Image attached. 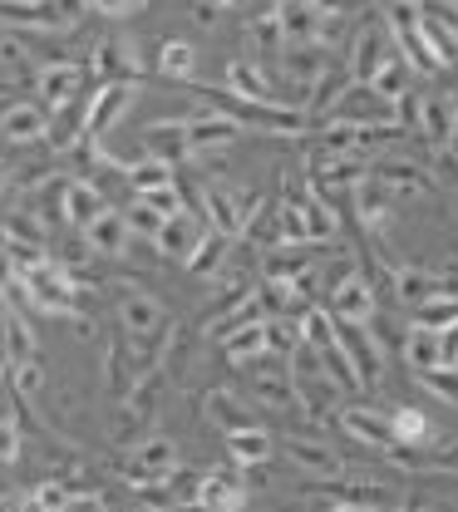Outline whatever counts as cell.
Instances as JSON below:
<instances>
[{
  "instance_id": "obj_1",
  "label": "cell",
  "mask_w": 458,
  "mask_h": 512,
  "mask_svg": "<svg viewBox=\"0 0 458 512\" xmlns=\"http://www.w3.org/2000/svg\"><path fill=\"white\" fill-rule=\"evenodd\" d=\"M20 291H25L30 306H40V311H50V316H74V296H79V291H74L65 266L50 261V256L20 271Z\"/></svg>"
},
{
  "instance_id": "obj_2",
  "label": "cell",
  "mask_w": 458,
  "mask_h": 512,
  "mask_svg": "<svg viewBox=\"0 0 458 512\" xmlns=\"http://www.w3.org/2000/svg\"><path fill=\"white\" fill-rule=\"evenodd\" d=\"M89 0H0V15L20 30H74Z\"/></svg>"
},
{
  "instance_id": "obj_3",
  "label": "cell",
  "mask_w": 458,
  "mask_h": 512,
  "mask_svg": "<svg viewBox=\"0 0 458 512\" xmlns=\"http://www.w3.org/2000/svg\"><path fill=\"white\" fill-rule=\"evenodd\" d=\"M326 311L335 320H360V325H370V320H375V291H370V281H365L350 261H345V266L335 271V281H330Z\"/></svg>"
},
{
  "instance_id": "obj_4",
  "label": "cell",
  "mask_w": 458,
  "mask_h": 512,
  "mask_svg": "<svg viewBox=\"0 0 458 512\" xmlns=\"http://www.w3.org/2000/svg\"><path fill=\"white\" fill-rule=\"evenodd\" d=\"M133 99H138V84H133V79H109V84H99L94 99H89V114H84V138L99 143V138L133 109Z\"/></svg>"
},
{
  "instance_id": "obj_5",
  "label": "cell",
  "mask_w": 458,
  "mask_h": 512,
  "mask_svg": "<svg viewBox=\"0 0 458 512\" xmlns=\"http://www.w3.org/2000/svg\"><path fill=\"white\" fill-rule=\"evenodd\" d=\"M335 335H340V345H345V355H350L360 384H380V375H385V350H380V340L370 335V325H360V320H335Z\"/></svg>"
},
{
  "instance_id": "obj_6",
  "label": "cell",
  "mask_w": 458,
  "mask_h": 512,
  "mask_svg": "<svg viewBox=\"0 0 458 512\" xmlns=\"http://www.w3.org/2000/svg\"><path fill=\"white\" fill-rule=\"evenodd\" d=\"M202 217L212 222V232L237 237V232H247V227H252V197H237L232 188L207 183V188H202Z\"/></svg>"
},
{
  "instance_id": "obj_7",
  "label": "cell",
  "mask_w": 458,
  "mask_h": 512,
  "mask_svg": "<svg viewBox=\"0 0 458 512\" xmlns=\"http://www.w3.org/2000/svg\"><path fill=\"white\" fill-rule=\"evenodd\" d=\"M390 25H365L360 35H355V45H350V79L355 84H375L380 79V69L394 60L390 55Z\"/></svg>"
},
{
  "instance_id": "obj_8",
  "label": "cell",
  "mask_w": 458,
  "mask_h": 512,
  "mask_svg": "<svg viewBox=\"0 0 458 512\" xmlns=\"http://www.w3.org/2000/svg\"><path fill=\"white\" fill-rule=\"evenodd\" d=\"M394 119V104H385L370 84H355L335 109H330V124L335 128H365V124H390ZM399 124V119H394Z\"/></svg>"
},
{
  "instance_id": "obj_9",
  "label": "cell",
  "mask_w": 458,
  "mask_h": 512,
  "mask_svg": "<svg viewBox=\"0 0 458 512\" xmlns=\"http://www.w3.org/2000/svg\"><path fill=\"white\" fill-rule=\"evenodd\" d=\"M35 89H40L45 109L60 114V109H69V104L79 99V89H84V69L69 64V60H45L40 64V74H35Z\"/></svg>"
},
{
  "instance_id": "obj_10",
  "label": "cell",
  "mask_w": 458,
  "mask_h": 512,
  "mask_svg": "<svg viewBox=\"0 0 458 512\" xmlns=\"http://www.w3.org/2000/svg\"><path fill=\"white\" fill-rule=\"evenodd\" d=\"M133 483H163V478H178V444L173 439H143L133 448L129 463Z\"/></svg>"
},
{
  "instance_id": "obj_11",
  "label": "cell",
  "mask_w": 458,
  "mask_h": 512,
  "mask_svg": "<svg viewBox=\"0 0 458 512\" xmlns=\"http://www.w3.org/2000/svg\"><path fill=\"white\" fill-rule=\"evenodd\" d=\"M138 45H133L129 35H109V40H99L94 45V79L99 84H109V79H138Z\"/></svg>"
},
{
  "instance_id": "obj_12",
  "label": "cell",
  "mask_w": 458,
  "mask_h": 512,
  "mask_svg": "<svg viewBox=\"0 0 458 512\" xmlns=\"http://www.w3.org/2000/svg\"><path fill=\"white\" fill-rule=\"evenodd\" d=\"M247 128L237 124L232 114H222V109H207V114H193L188 119V148L193 153H212V148H227V143H237Z\"/></svg>"
},
{
  "instance_id": "obj_13",
  "label": "cell",
  "mask_w": 458,
  "mask_h": 512,
  "mask_svg": "<svg viewBox=\"0 0 458 512\" xmlns=\"http://www.w3.org/2000/svg\"><path fill=\"white\" fill-rule=\"evenodd\" d=\"M207 237V227H202V212H178V217H168L163 227H158V237H153V247L163 256H173V261H188L197 252V242Z\"/></svg>"
},
{
  "instance_id": "obj_14",
  "label": "cell",
  "mask_w": 458,
  "mask_h": 512,
  "mask_svg": "<svg viewBox=\"0 0 458 512\" xmlns=\"http://www.w3.org/2000/svg\"><path fill=\"white\" fill-rule=\"evenodd\" d=\"M276 15H281L286 45H316L321 40V20H326V5L321 0H281Z\"/></svg>"
},
{
  "instance_id": "obj_15",
  "label": "cell",
  "mask_w": 458,
  "mask_h": 512,
  "mask_svg": "<svg viewBox=\"0 0 458 512\" xmlns=\"http://www.w3.org/2000/svg\"><path fill=\"white\" fill-rule=\"evenodd\" d=\"M454 124H458V104L449 94H424L419 104H414V128L429 138V143H449L454 138Z\"/></svg>"
},
{
  "instance_id": "obj_16",
  "label": "cell",
  "mask_w": 458,
  "mask_h": 512,
  "mask_svg": "<svg viewBox=\"0 0 458 512\" xmlns=\"http://www.w3.org/2000/svg\"><path fill=\"white\" fill-rule=\"evenodd\" d=\"M119 320H124V330H129L133 340H153L168 316H163V306L148 296V291H124V301H119Z\"/></svg>"
},
{
  "instance_id": "obj_17",
  "label": "cell",
  "mask_w": 458,
  "mask_h": 512,
  "mask_svg": "<svg viewBox=\"0 0 458 512\" xmlns=\"http://www.w3.org/2000/svg\"><path fill=\"white\" fill-rule=\"evenodd\" d=\"M50 133V109L45 104H10L0 114V138L5 143H40Z\"/></svg>"
},
{
  "instance_id": "obj_18",
  "label": "cell",
  "mask_w": 458,
  "mask_h": 512,
  "mask_svg": "<svg viewBox=\"0 0 458 512\" xmlns=\"http://www.w3.org/2000/svg\"><path fill=\"white\" fill-rule=\"evenodd\" d=\"M129 237H133L129 217H124V212H109V207L84 227V242H89V252L94 256H124L129 252Z\"/></svg>"
},
{
  "instance_id": "obj_19",
  "label": "cell",
  "mask_w": 458,
  "mask_h": 512,
  "mask_svg": "<svg viewBox=\"0 0 458 512\" xmlns=\"http://www.w3.org/2000/svg\"><path fill=\"white\" fill-rule=\"evenodd\" d=\"M193 503L202 512H242L247 508V488H242L237 478H227V473H207V478L197 483Z\"/></svg>"
},
{
  "instance_id": "obj_20",
  "label": "cell",
  "mask_w": 458,
  "mask_h": 512,
  "mask_svg": "<svg viewBox=\"0 0 458 512\" xmlns=\"http://www.w3.org/2000/svg\"><path fill=\"white\" fill-rule=\"evenodd\" d=\"M143 143H148V158H158V163H178V158H188L193 148H188V119H163V124H153L143 133Z\"/></svg>"
},
{
  "instance_id": "obj_21",
  "label": "cell",
  "mask_w": 458,
  "mask_h": 512,
  "mask_svg": "<svg viewBox=\"0 0 458 512\" xmlns=\"http://www.w3.org/2000/svg\"><path fill=\"white\" fill-rule=\"evenodd\" d=\"M404 360H409V370H414V375L449 365V360H444V330L414 325V330H409V340H404Z\"/></svg>"
},
{
  "instance_id": "obj_22",
  "label": "cell",
  "mask_w": 458,
  "mask_h": 512,
  "mask_svg": "<svg viewBox=\"0 0 458 512\" xmlns=\"http://www.w3.org/2000/svg\"><path fill=\"white\" fill-rule=\"evenodd\" d=\"M227 94L252 99V104H286V99H276V89L266 84V74L252 60H232L227 64Z\"/></svg>"
},
{
  "instance_id": "obj_23",
  "label": "cell",
  "mask_w": 458,
  "mask_h": 512,
  "mask_svg": "<svg viewBox=\"0 0 458 512\" xmlns=\"http://www.w3.org/2000/svg\"><path fill=\"white\" fill-rule=\"evenodd\" d=\"M99 212H104V197H99L94 183H65V188H60V217H65L69 227L84 232Z\"/></svg>"
},
{
  "instance_id": "obj_24",
  "label": "cell",
  "mask_w": 458,
  "mask_h": 512,
  "mask_svg": "<svg viewBox=\"0 0 458 512\" xmlns=\"http://www.w3.org/2000/svg\"><path fill=\"white\" fill-rule=\"evenodd\" d=\"M202 414H207V424H217L222 434L257 424V419L247 414V404H242L237 394H227V389H207V394H202Z\"/></svg>"
},
{
  "instance_id": "obj_25",
  "label": "cell",
  "mask_w": 458,
  "mask_h": 512,
  "mask_svg": "<svg viewBox=\"0 0 458 512\" xmlns=\"http://www.w3.org/2000/svg\"><path fill=\"white\" fill-rule=\"evenodd\" d=\"M355 212H360V222L370 227V232H385L390 227V188L380 183V178H365V183H355Z\"/></svg>"
},
{
  "instance_id": "obj_26",
  "label": "cell",
  "mask_w": 458,
  "mask_h": 512,
  "mask_svg": "<svg viewBox=\"0 0 458 512\" xmlns=\"http://www.w3.org/2000/svg\"><path fill=\"white\" fill-rule=\"evenodd\" d=\"M227 439V453H232V463H242V468H257L271 458V434H266L262 424H247V429H232V434H222Z\"/></svg>"
},
{
  "instance_id": "obj_27",
  "label": "cell",
  "mask_w": 458,
  "mask_h": 512,
  "mask_svg": "<svg viewBox=\"0 0 458 512\" xmlns=\"http://www.w3.org/2000/svg\"><path fill=\"white\" fill-rule=\"evenodd\" d=\"M340 424H345V434H350V439H360V444H370V448H385V453L394 458L390 419H375L370 409H345V414H340Z\"/></svg>"
},
{
  "instance_id": "obj_28",
  "label": "cell",
  "mask_w": 458,
  "mask_h": 512,
  "mask_svg": "<svg viewBox=\"0 0 458 512\" xmlns=\"http://www.w3.org/2000/svg\"><path fill=\"white\" fill-rule=\"evenodd\" d=\"M286 453H291V463H296L301 473H311V478H340V458H335L326 444L291 439V444H286Z\"/></svg>"
},
{
  "instance_id": "obj_29",
  "label": "cell",
  "mask_w": 458,
  "mask_h": 512,
  "mask_svg": "<svg viewBox=\"0 0 458 512\" xmlns=\"http://www.w3.org/2000/svg\"><path fill=\"white\" fill-rule=\"evenodd\" d=\"M266 350H271V345H266V320H257V325H247V330H237V335L222 340L227 365H252V360L266 355Z\"/></svg>"
},
{
  "instance_id": "obj_30",
  "label": "cell",
  "mask_w": 458,
  "mask_h": 512,
  "mask_svg": "<svg viewBox=\"0 0 458 512\" xmlns=\"http://www.w3.org/2000/svg\"><path fill=\"white\" fill-rule=\"evenodd\" d=\"M252 394L262 399L266 409H296V404H301L296 375H257V380H252Z\"/></svg>"
},
{
  "instance_id": "obj_31",
  "label": "cell",
  "mask_w": 458,
  "mask_h": 512,
  "mask_svg": "<svg viewBox=\"0 0 458 512\" xmlns=\"http://www.w3.org/2000/svg\"><path fill=\"white\" fill-rule=\"evenodd\" d=\"M429 434H434V429H429V419H424L419 409H409V404L390 409V439H394V448H419Z\"/></svg>"
},
{
  "instance_id": "obj_32",
  "label": "cell",
  "mask_w": 458,
  "mask_h": 512,
  "mask_svg": "<svg viewBox=\"0 0 458 512\" xmlns=\"http://www.w3.org/2000/svg\"><path fill=\"white\" fill-rule=\"evenodd\" d=\"M158 74L163 79H178V84H188L197 74V50L188 40H168L163 50H158Z\"/></svg>"
},
{
  "instance_id": "obj_33",
  "label": "cell",
  "mask_w": 458,
  "mask_h": 512,
  "mask_svg": "<svg viewBox=\"0 0 458 512\" xmlns=\"http://www.w3.org/2000/svg\"><path fill=\"white\" fill-rule=\"evenodd\" d=\"M227 247H232V237H222V232H212V227H207V237L197 242V252L188 256L183 266H188V271H197V276H212V271H222Z\"/></svg>"
},
{
  "instance_id": "obj_34",
  "label": "cell",
  "mask_w": 458,
  "mask_h": 512,
  "mask_svg": "<svg viewBox=\"0 0 458 512\" xmlns=\"http://www.w3.org/2000/svg\"><path fill=\"white\" fill-rule=\"evenodd\" d=\"M419 320L414 325H429V330H454L458 325V291H439V296H429L424 306H414Z\"/></svg>"
},
{
  "instance_id": "obj_35",
  "label": "cell",
  "mask_w": 458,
  "mask_h": 512,
  "mask_svg": "<svg viewBox=\"0 0 458 512\" xmlns=\"http://www.w3.org/2000/svg\"><path fill=\"white\" fill-rule=\"evenodd\" d=\"M5 360H10V365L35 360V330L25 325V316H15V311L5 320Z\"/></svg>"
},
{
  "instance_id": "obj_36",
  "label": "cell",
  "mask_w": 458,
  "mask_h": 512,
  "mask_svg": "<svg viewBox=\"0 0 458 512\" xmlns=\"http://www.w3.org/2000/svg\"><path fill=\"white\" fill-rule=\"evenodd\" d=\"M0 232H5V247H35V252H45V227L35 217H25V212L5 217Z\"/></svg>"
},
{
  "instance_id": "obj_37",
  "label": "cell",
  "mask_w": 458,
  "mask_h": 512,
  "mask_svg": "<svg viewBox=\"0 0 458 512\" xmlns=\"http://www.w3.org/2000/svg\"><path fill=\"white\" fill-rule=\"evenodd\" d=\"M370 89H375V94H380L385 104H399V99H409V64L394 55V60L380 69V79H375Z\"/></svg>"
},
{
  "instance_id": "obj_38",
  "label": "cell",
  "mask_w": 458,
  "mask_h": 512,
  "mask_svg": "<svg viewBox=\"0 0 458 512\" xmlns=\"http://www.w3.org/2000/svg\"><path fill=\"white\" fill-rule=\"evenodd\" d=\"M69 493L65 483H40V488H30L25 498H20V512H65L69 508Z\"/></svg>"
},
{
  "instance_id": "obj_39",
  "label": "cell",
  "mask_w": 458,
  "mask_h": 512,
  "mask_svg": "<svg viewBox=\"0 0 458 512\" xmlns=\"http://www.w3.org/2000/svg\"><path fill=\"white\" fill-rule=\"evenodd\" d=\"M133 183V192H148V188H163V183H173V168L168 163H158V158H143V163H129V173H124Z\"/></svg>"
},
{
  "instance_id": "obj_40",
  "label": "cell",
  "mask_w": 458,
  "mask_h": 512,
  "mask_svg": "<svg viewBox=\"0 0 458 512\" xmlns=\"http://www.w3.org/2000/svg\"><path fill=\"white\" fill-rule=\"evenodd\" d=\"M168 483H173V478H163V483H133V488H138L133 498H138L148 512H173L183 503V493H168Z\"/></svg>"
},
{
  "instance_id": "obj_41",
  "label": "cell",
  "mask_w": 458,
  "mask_h": 512,
  "mask_svg": "<svg viewBox=\"0 0 458 512\" xmlns=\"http://www.w3.org/2000/svg\"><path fill=\"white\" fill-rule=\"evenodd\" d=\"M138 202H148L158 217H178V212H188V207H183V192H178V183H163V188L138 192Z\"/></svg>"
},
{
  "instance_id": "obj_42",
  "label": "cell",
  "mask_w": 458,
  "mask_h": 512,
  "mask_svg": "<svg viewBox=\"0 0 458 512\" xmlns=\"http://www.w3.org/2000/svg\"><path fill=\"white\" fill-rule=\"evenodd\" d=\"M124 217H129V232H133V237H148V242H153V237H158V227L168 222V217H158L148 202H133Z\"/></svg>"
},
{
  "instance_id": "obj_43",
  "label": "cell",
  "mask_w": 458,
  "mask_h": 512,
  "mask_svg": "<svg viewBox=\"0 0 458 512\" xmlns=\"http://www.w3.org/2000/svg\"><path fill=\"white\" fill-rule=\"evenodd\" d=\"M20 463V424L15 414H0V468H15Z\"/></svg>"
},
{
  "instance_id": "obj_44",
  "label": "cell",
  "mask_w": 458,
  "mask_h": 512,
  "mask_svg": "<svg viewBox=\"0 0 458 512\" xmlns=\"http://www.w3.org/2000/svg\"><path fill=\"white\" fill-rule=\"evenodd\" d=\"M419 384H429L439 399H449V404H458V370L449 375V365H439V370H424V375H414Z\"/></svg>"
},
{
  "instance_id": "obj_45",
  "label": "cell",
  "mask_w": 458,
  "mask_h": 512,
  "mask_svg": "<svg viewBox=\"0 0 458 512\" xmlns=\"http://www.w3.org/2000/svg\"><path fill=\"white\" fill-rule=\"evenodd\" d=\"M15 389H20L25 399H35V394L45 389V370H40V360H25V365H15Z\"/></svg>"
},
{
  "instance_id": "obj_46",
  "label": "cell",
  "mask_w": 458,
  "mask_h": 512,
  "mask_svg": "<svg viewBox=\"0 0 458 512\" xmlns=\"http://www.w3.org/2000/svg\"><path fill=\"white\" fill-rule=\"evenodd\" d=\"M252 35H257L262 45H271V50H276V45H286V30H281V15H276V10H266L262 20L252 25Z\"/></svg>"
},
{
  "instance_id": "obj_47",
  "label": "cell",
  "mask_w": 458,
  "mask_h": 512,
  "mask_svg": "<svg viewBox=\"0 0 458 512\" xmlns=\"http://www.w3.org/2000/svg\"><path fill=\"white\" fill-rule=\"evenodd\" d=\"M89 10L104 20H129L133 10H143V0H89Z\"/></svg>"
},
{
  "instance_id": "obj_48",
  "label": "cell",
  "mask_w": 458,
  "mask_h": 512,
  "mask_svg": "<svg viewBox=\"0 0 458 512\" xmlns=\"http://www.w3.org/2000/svg\"><path fill=\"white\" fill-rule=\"evenodd\" d=\"M15 291H20V266H15L10 247H0V301L15 296Z\"/></svg>"
},
{
  "instance_id": "obj_49",
  "label": "cell",
  "mask_w": 458,
  "mask_h": 512,
  "mask_svg": "<svg viewBox=\"0 0 458 512\" xmlns=\"http://www.w3.org/2000/svg\"><path fill=\"white\" fill-rule=\"evenodd\" d=\"M65 512H104V503H99L94 493H74V498H69V508H65Z\"/></svg>"
},
{
  "instance_id": "obj_50",
  "label": "cell",
  "mask_w": 458,
  "mask_h": 512,
  "mask_svg": "<svg viewBox=\"0 0 458 512\" xmlns=\"http://www.w3.org/2000/svg\"><path fill=\"white\" fill-rule=\"evenodd\" d=\"M10 188V173H5V163H0V192Z\"/></svg>"
},
{
  "instance_id": "obj_51",
  "label": "cell",
  "mask_w": 458,
  "mask_h": 512,
  "mask_svg": "<svg viewBox=\"0 0 458 512\" xmlns=\"http://www.w3.org/2000/svg\"><path fill=\"white\" fill-rule=\"evenodd\" d=\"M449 148H454V153H458V124H454V138H449Z\"/></svg>"
},
{
  "instance_id": "obj_52",
  "label": "cell",
  "mask_w": 458,
  "mask_h": 512,
  "mask_svg": "<svg viewBox=\"0 0 458 512\" xmlns=\"http://www.w3.org/2000/svg\"><path fill=\"white\" fill-rule=\"evenodd\" d=\"M5 365H10V360H5V350H0V375H5Z\"/></svg>"
},
{
  "instance_id": "obj_53",
  "label": "cell",
  "mask_w": 458,
  "mask_h": 512,
  "mask_svg": "<svg viewBox=\"0 0 458 512\" xmlns=\"http://www.w3.org/2000/svg\"><path fill=\"white\" fill-rule=\"evenodd\" d=\"M454 5H458V0H454Z\"/></svg>"
}]
</instances>
